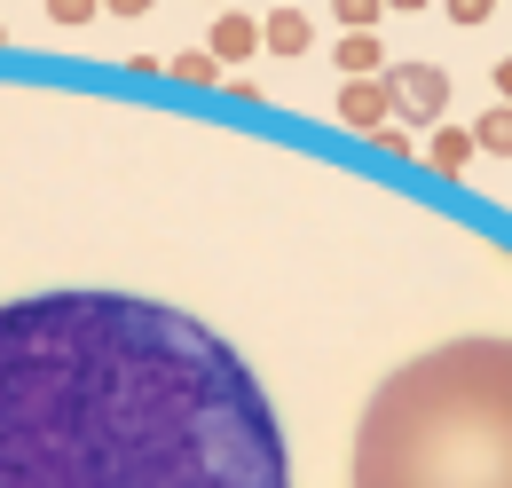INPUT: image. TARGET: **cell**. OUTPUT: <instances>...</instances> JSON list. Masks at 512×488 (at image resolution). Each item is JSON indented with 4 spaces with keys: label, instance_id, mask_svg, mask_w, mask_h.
Wrapping results in <instances>:
<instances>
[{
    "label": "cell",
    "instance_id": "cell-1",
    "mask_svg": "<svg viewBox=\"0 0 512 488\" xmlns=\"http://www.w3.org/2000/svg\"><path fill=\"white\" fill-rule=\"evenodd\" d=\"M0 488H292L260 370L150 292L0 300Z\"/></svg>",
    "mask_w": 512,
    "mask_h": 488
},
{
    "label": "cell",
    "instance_id": "cell-2",
    "mask_svg": "<svg viewBox=\"0 0 512 488\" xmlns=\"http://www.w3.org/2000/svg\"><path fill=\"white\" fill-rule=\"evenodd\" d=\"M512 465V339H489V394H481V441H465L449 418L434 355L394 370L355 441V488H457L465 473Z\"/></svg>",
    "mask_w": 512,
    "mask_h": 488
},
{
    "label": "cell",
    "instance_id": "cell-3",
    "mask_svg": "<svg viewBox=\"0 0 512 488\" xmlns=\"http://www.w3.org/2000/svg\"><path fill=\"white\" fill-rule=\"evenodd\" d=\"M386 95H394V111H410L418 126L449 111V79L434 63H394V71H386Z\"/></svg>",
    "mask_w": 512,
    "mask_h": 488
},
{
    "label": "cell",
    "instance_id": "cell-4",
    "mask_svg": "<svg viewBox=\"0 0 512 488\" xmlns=\"http://www.w3.org/2000/svg\"><path fill=\"white\" fill-rule=\"evenodd\" d=\"M386 111H394V95H386V79H347L339 87V119L355 126V134H379Z\"/></svg>",
    "mask_w": 512,
    "mask_h": 488
},
{
    "label": "cell",
    "instance_id": "cell-5",
    "mask_svg": "<svg viewBox=\"0 0 512 488\" xmlns=\"http://www.w3.org/2000/svg\"><path fill=\"white\" fill-rule=\"evenodd\" d=\"M331 56H339L347 79H379V71H386V48L371 40V32H339V48H331Z\"/></svg>",
    "mask_w": 512,
    "mask_h": 488
},
{
    "label": "cell",
    "instance_id": "cell-6",
    "mask_svg": "<svg viewBox=\"0 0 512 488\" xmlns=\"http://www.w3.org/2000/svg\"><path fill=\"white\" fill-rule=\"evenodd\" d=\"M260 40H268L276 56H300V48H308V16H300V8H276V16L260 24Z\"/></svg>",
    "mask_w": 512,
    "mask_h": 488
},
{
    "label": "cell",
    "instance_id": "cell-7",
    "mask_svg": "<svg viewBox=\"0 0 512 488\" xmlns=\"http://www.w3.org/2000/svg\"><path fill=\"white\" fill-rule=\"evenodd\" d=\"M473 150L512 158V103H497V111H481V119H473Z\"/></svg>",
    "mask_w": 512,
    "mask_h": 488
},
{
    "label": "cell",
    "instance_id": "cell-8",
    "mask_svg": "<svg viewBox=\"0 0 512 488\" xmlns=\"http://www.w3.org/2000/svg\"><path fill=\"white\" fill-rule=\"evenodd\" d=\"M253 40H260V24H245V16H221V24H213V63L253 56Z\"/></svg>",
    "mask_w": 512,
    "mask_h": 488
},
{
    "label": "cell",
    "instance_id": "cell-9",
    "mask_svg": "<svg viewBox=\"0 0 512 488\" xmlns=\"http://www.w3.org/2000/svg\"><path fill=\"white\" fill-rule=\"evenodd\" d=\"M434 166H442V174H465V166H473V134H465V126H442V134H434Z\"/></svg>",
    "mask_w": 512,
    "mask_h": 488
},
{
    "label": "cell",
    "instance_id": "cell-10",
    "mask_svg": "<svg viewBox=\"0 0 512 488\" xmlns=\"http://www.w3.org/2000/svg\"><path fill=\"white\" fill-rule=\"evenodd\" d=\"M379 8H386V0H331L339 32H371V24H379Z\"/></svg>",
    "mask_w": 512,
    "mask_h": 488
},
{
    "label": "cell",
    "instance_id": "cell-11",
    "mask_svg": "<svg viewBox=\"0 0 512 488\" xmlns=\"http://www.w3.org/2000/svg\"><path fill=\"white\" fill-rule=\"evenodd\" d=\"M442 8L457 24H489V16H497V0H442Z\"/></svg>",
    "mask_w": 512,
    "mask_h": 488
},
{
    "label": "cell",
    "instance_id": "cell-12",
    "mask_svg": "<svg viewBox=\"0 0 512 488\" xmlns=\"http://www.w3.org/2000/svg\"><path fill=\"white\" fill-rule=\"evenodd\" d=\"M48 16H56V24H87V16H95V0H48Z\"/></svg>",
    "mask_w": 512,
    "mask_h": 488
},
{
    "label": "cell",
    "instance_id": "cell-13",
    "mask_svg": "<svg viewBox=\"0 0 512 488\" xmlns=\"http://www.w3.org/2000/svg\"><path fill=\"white\" fill-rule=\"evenodd\" d=\"M103 8H119V16H142V8H150V0H103Z\"/></svg>",
    "mask_w": 512,
    "mask_h": 488
},
{
    "label": "cell",
    "instance_id": "cell-14",
    "mask_svg": "<svg viewBox=\"0 0 512 488\" xmlns=\"http://www.w3.org/2000/svg\"><path fill=\"white\" fill-rule=\"evenodd\" d=\"M497 87H505V103H512V56H505V63H497Z\"/></svg>",
    "mask_w": 512,
    "mask_h": 488
},
{
    "label": "cell",
    "instance_id": "cell-15",
    "mask_svg": "<svg viewBox=\"0 0 512 488\" xmlns=\"http://www.w3.org/2000/svg\"><path fill=\"white\" fill-rule=\"evenodd\" d=\"M386 8H426V0H386Z\"/></svg>",
    "mask_w": 512,
    "mask_h": 488
}]
</instances>
